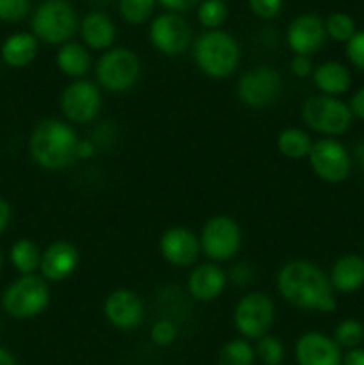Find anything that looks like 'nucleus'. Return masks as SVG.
I'll use <instances>...</instances> for the list:
<instances>
[{"instance_id": "nucleus-1", "label": "nucleus", "mask_w": 364, "mask_h": 365, "mask_svg": "<svg viewBox=\"0 0 364 365\" xmlns=\"http://www.w3.org/2000/svg\"><path fill=\"white\" fill-rule=\"evenodd\" d=\"M277 291L289 305L300 310L334 312V289L320 266L309 260H291L277 273Z\"/></svg>"}, {"instance_id": "nucleus-2", "label": "nucleus", "mask_w": 364, "mask_h": 365, "mask_svg": "<svg viewBox=\"0 0 364 365\" xmlns=\"http://www.w3.org/2000/svg\"><path fill=\"white\" fill-rule=\"evenodd\" d=\"M77 138L74 128L61 120H43L32 130L29 152L39 168L59 171L77 160Z\"/></svg>"}, {"instance_id": "nucleus-3", "label": "nucleus", "mask_w": 364, "mask_h": 365, "mask_svg": "<svg viewBox=\"0 0 364 365\" xmlns=\"http://www.w3.org/2000/svg\"><path fill=\"white\" fill-rule=\"evenodd\" d=\"M193 57L202 73L211 78H227L238 70L241 48L228 32L207 31L195 41Z\"/></svg>"}, {"instance_id": "nucleus-4", "label": "nucleus", "mask_w": 364, "mask_h": 365, "mask_svg": "<svg viewBox=\"0 0 364 365\" xmlns=\"http://www.w3.org/2000/svg\"><path fill=\"white\" fill-rule=\"evenodd\" d=\"M31 27L38 41L61 46L77 31V13L68 0H45L32 14Z\"/></svg>"}, {"instance_id": "nucleus-5", "label": "nucleus", "mask_w": 364, "mask_h": 365, "mask_svg": "<svg viewBox=\"0 0 364 365\" xmlns=\"http://www.w3.org/2000/svg\"><path fill=\"white\" fill-rule=\"evenodd\" d=\"M50 303V289L43 277L21 274L2 294V309L16 319H31L46 310Z\"/></svg>"}, {"instance_id": "nucleus-6", "label": "nucleus", "mask_w": 364, "mask_h": 365, "mask_svg": "<svg viewBox=\"0 0 364 365\" xmlns=\"http://www.w3.org/2000/svg\"><path fill=\"white\" fill-rule=\"evenodd\" d=\"M302 120L313 132L335 138L348 130L353 116L348 103L339 100L338 96L314 95L303 103Z\"/></svg>"}, {"instance_id": "nucleus-7", "label": "nucleus", "mask_w": 364, "mask_h": 365, "mask_svg": "<svg viewBox=\"0 0 364 365\" xmlns=\"http://www.w3.org/2000/svg\"><path fill=\"white\" fill-rule=\"evenodd\" d=\"M96 81L111 93H125L134 88L141 75V61L131 48L116 46L100 56L95 66Z\"/></svg>"}, {"instance_id": "nucleus-8", "label": "nucleus", "mask_w": 364, "mask_h": 365, "mask_svg": "<svg viewBox=\"0 0 364 365\" xmlns=\"http://www.w3.org/2000/svg\"><path fill=\"white\" fill-rule=\"evenodd\" d=\"M200 248L213 262H228L241 248L243 232L231 216H214L206 221L200 232Z\"/></svg>"}, {"instance_id": "nucleus-9", "label": "nucleus", "mask_w": 364, "mask_h": 365, "mask_svg": "<svg viewBox=\"0 0 364 365\" xmlns=\"http://www.w3.org/2000/svg\"><path fill=\"white\" fill-rule=\"evenodd\" d=\"M234 328L243 339H257L268 335L275 321V303L264 292H248L236 303Z\"/></svg>"}, {"instance_id": "nucleus-10", "label": "nucleus", "mask_w": 364, "mask_h": 365, "mask_svg": "<svg viewBox=\"0 0 364 365\" xmlns=\"http://www.w3.org/2000/svg\"><path fill=\"white\" fill-rule=\"evenodd\" d=\"M238 98L252 109H264L277 102L282 91V81L277 70L257 66L245 71L238 81Z\"/></svg>"}, {"instance_id": "nucleus-11", "label": "nucleus", "mask_w": 364, "mask_h": 365, "mask_svg": "<svg viewBox=\"0 0 364 365\" xmlns=\"http://www.w3.org/2000/svg\"><path fill=\"white\" fill-rule=\"evenodd\" d=\"M59 107L63 116L71 123H89L98 116L102 109V93L91 81L79 78L63 89Z\"/></svg>"}, {"instance_id": "nucleus-12", "label": "nucleus", "mask_w": 364, "mask_h": 365, "mask_svg": "<svg viewBox=\"0 0 364 365\" xmlns=\"http://www.w3.org/2000/svg\"><path fill=\"white\" fill-rule=\"evenodd\" d=\"M309 163L314 173L328 184H339L352 170V157L343 143L334 138H323L314 141L309 153Z\"/></svg>"}, {"instance_id": "nucleus-13", "label": "nucleus", "mask_w": 364, "mask_h": 365, "mask_svg": "<svg viewBox=\"0 0 364 365\" xmlns=\"http://www.w3.org/2000/svg\"><path fill=\"white\" fill-rule=\"evenodd\" d=\"M148 38L157 52L175 57L188 50L191 43V27L181 14L164 13L152 20Z\"/></svg>"}, {"instance_id": "nucleus-14", "label": "nucleus", "mask_w": 364, "mask_h": 365, "mask_svg": "<svg viewBox=\"0 0 364 365\" xmlns=\"http://www.w3.org/2000/svg\"><path fill=\"white\" fill-rule=\"evenodd\" d=\"M285 41L295 56H313L327 41L325 21L318 14H300L289 24Z\"/></svg>"}, {"instance_id": "nucleus-15", "label": "nucleus", "mask_w": 364, "mask_h": 365, "mask_svg": "<svg viewBox=\"0 0 364 365\" xmlns=\"http://www.w3.org/2000/svg\"><path fill=\"white\" fill-rule=\"evenodd\" d=\"M103 316L118 330H134L141 324L145 307L141 298L128 289H116L103 302Z\"/></svg>"}, {"instance_id": "nucleus-16", "label": "nucleus", "mask_w": 364, "mask_h": 365, "mask_svg": "<svg viewBox=\"0 0 364 365\" xmlns=\"http://www.w3.org/2000/svg\"><path fill=\"white\" fill-rule=\"evenodd\" d=\"M159 252L168 264L175 267H189L198 260L200 239L186 227H171L159 239Z\"/></svg>"}, {"instance_id": "nucleus-17", "label": "nucleus", "mask_w": 364, "mask_h": 365, "mask_svg": "<svg viewBox=\"0 0 364 365\" xmlns=\"http://www.w3.org/2000/svg\"><path fill=\"white\" fill-rule=\"evenodd\" d=\"M298 365H341L343 353L335 341L321 331H307L295 344Z\"/></svg>"}, {"instance_id": "nucleus-18", "label": "nucleus", "mask_w": 364, "mask_h": 365, "mask_svg": "<svg viewBox=\"0 0 364 365\" xmlns=\"http://www.w3.org/2000/svg\"><path fill=\"white\" fill-rule=\"evenodd\" d=\"M79 250L68 241H54L49 248L41 253L39 271L46 282H64L75 273L79 266Z\"/></svg>"}, {"instance_id": "nucleus-19", "label": "nucleus", "mask_w": 364, "mask_h": 365, "mask_svg": "<svg viewBox=\"0 0 364 365\" xmlns=\"http://www.w3.org/2000/svg\"><path fill=\"white\" fill-rule=\"evenodd\" d=\"M227 274L218 264H200L189 273L188 291L196 302L209 303L220 298L227 287Z\"/></svg>"}, {"instance_id": "nucleus-20", "label": "nucleus", "mask_w": 364, "mask_h": 365, "mask_svg": "<svg viewBox=\"0 0 364 365\" xmlns=\"http://www.w3.org/2000/svg\"><path fill=\"white\" fill-rule=\"evenodd\" d=\"M79 31L82 36V45L93 50H109L116 39V25L102 11H91L82 18Z\"/></svg>"}, {"instance_id": "nucleus-21", "label": "nucleus", "mask_w": 364, "mask_h": 365, "mask_svg": "<svg viewBox=\"0 0 364 365\" xmlns=\"http://www.w3.org/2000/svg\"><path fill=\"white\" fill-rule=\"evenodd\" d=\"M328 280L332 289L343 294L359 291L364 285V259L353 253L339 257L332 266Z\"/></svg>"}, {"instance_id": "nucleus-22", "label": "nucleus", "mask_w": 364, "mask_h": 365, "mask_svg": "<svg viewBox=\"0 0 364 365\" xmlns=\"http://www.w3.org/2000/svg\"><path fill=\"white\" fill-rule=\"evenodd\" d=\"M314 86L321 91V95L339 96L346 93L352 86V75L345 64L338 61H327L314 68L313 71Z\"/></svg>"}, {"instance_id": "nucleus-23", "label": "nucleus", "mask_w": 364, "mask_h": 365, "mask_svg": "<svg viewBox=\"0 0 364 365\" xmlns=\"http://www.w3.org/2000/svg\"><path fill=\"white\" fill-rule=\"evenodd\" d=\"M38 38L32 32H14L2 43L0 56L11 68H25L38 53Z\"/></svg>"}, {"instance_id": "nucleus-24", "label": "nucleus", "mask_w": 364, "mask_h": 365, "mask_svg": "<svg viewBox=\"0 0 364 365\" xmlns=\"http://www.w3.org/2000/svg\"><path fill=\"white\" fill-rule=\"evenodd\" d=\"M56 64L61 73L79 81L91 68V56L88 52V46L77 41L64 43L57 50Z\"/></svg>"}, {"instance_id": "nucleus-25", "label": "nucleus", "mask_w": 364, "mask_h": 365, "mask_svg": "<svg viewBox=\"0 0 364 365\" xmlns=\"http://www.w3.org/2000/svg\"><path fill=\"white\" fill-rule=\"evenodd\" d=\"M314 141L303 128L288 127L277 135V150L282 157L291 160L307 159Z\"/></svg>"}, {"instance_id": "nucleus-26", "label": "nucleus", "mask_w": 364, "mask_h": 365, "mask_svg": "<svg viewBox=\"0 0 364 365\" xmlns=\"http://www.w3.org/2000/svg\"><path fill=\"white\" fill-rule=\"evenodd\" d=\"M41 250L31 239H18L9 250V259L20 274H36L41 264Z\"/></svg>"}, {"instance_id": "nucleus-27", "label": "nucleus", "mask_w": 364, "mask_h": 365, "mask_svg": "<svg viewBox=\"0 0 364 365\" xmlns=\"http://www.w3.org/2000/svg\"><path fill=\"white\" fill-rule=\"evenodd\" d=\"M256 360L253 346L246 339H234L221 348L218 365H253Z\"/></svg>"}, {"instance_id": "nucleus-28", "label": "nucleus", "mask_w": 364, "mask_h": 365, "mask_svg": "<svg viewBox=\"0 0 364 365\" xmlns=\"http://www.w3.org/2000/svg\"><path fill=\"white\" fill-rule=\"evenodd\" d=\"M157 0H118V13L127 24L141 25L152 18Z\"/></svg>"}, {"instance_id": "nucleus-29", "label": "nucleus", "mask_w": 364, "mask_h": 365, "mask_svg": "<svg viewBox=\"0 0 364 365\" xmlns=\"http://www.w3.org/2000/svg\"><path fill=\"white\" fill-rule=\"evenodd\" d=\"M198 21L209 31H216L225 24L228 16V9L223 0H202L196 9Z\"/></svg>"}, {"instance_id": "nucleus-30", "label": "nucleus", "mask_w": 364, "mask_h": 365, "mask_svg": "<svg viewBox=\"0 0 364 365\" xmlns=\"http://www.w3.org/2000/svg\"><path fill=\"white\" fill-rule=\"evenodd\" d=\"M335 344L345 349L359 348L364 341V324L357 319H345L335 327L334 337Z\"/></svg>"}, {"instance_id": "nucleus-31", "label": "nucleus", "mask_w": 364, "mask_h": 365, "mask_svg": "<svg viewBox=\"0 0 364 365\" xmlns=\"http://www.w3.org/2000/svg\"><path fill=\"white\" fill-rule=\"evenodd\" d=\"M327 38H332L338 43H348L355 36V21L346 13H334L325 20Z\"/></svg>"}, {"instance_id": "nucleus-32", "label": "nucleus", "mask_w": 364, "mask_h": 365, "mask_svg": "<svg viewBox=\"0 0 364 365\" xmlns=\"http://www.w3.org/2000/svg\"><path fill=\"white\" fill-rule=\"evenodd\" d=\"M256 356L263 365H282L285 356L284 344L273 335H264L257 341Z\"/></svg>"}, {"instance_id": "nucleus-33", "label": "nucleus", "mask_w": 364, "mask_h": 365, "mask_svg": "<svg viewBox=\"0 0 364 365\" xmlns=\"http://www.w3.org/2000/svg\"><path fill=\"white\" fill-rule=\"evenodd\" d=\"M31 11V0H0V21L18 24Z\"/></svg>"}, {"instance_id": "nucleus-34", "label": "nucleus", "mask_w": 364, "mask_h": 365, "mask_svg": "<svg viewBox=\"0 0 364 365\" xmlns=\"http://www.w3.org/2000/svg\"><path fill=\"white\" fill-rule=\"evenodd\" d=\"M177 324L170 319H159L150 330V339L156 346H161V348H166V346H171L175 341H177Z\"/></svg>"}, {"instance_id": "nucleus-35", "label": "nucleus", "mask_w": 364, "mask_h": 365, "mask_svg": "<svg viewBox=\"0 0 364 365\" xmlns=\"http://www.w3.org/2000/svg\"><path fill=\"white\" fill-rule=\"evenodd\" d=\"M284 0H248V7L261 20H273L282 11Z\"/></svg>"}, {"instance_id": "nucleus-36", "label": "nucleus", "mask_w": 364, "mask_h": 365, "mask_svg": "<svg viewBox=\"0 0 364 365\" xmlns=\"http://www.w3.org/2000/svg\"><path fill=\"white\" fill-rule=\"evenodd\" d=\"M346 57L357 70L364 71V31L355 32V36L346 43Z\"/></svg>"}, {"instance_id": "nucleus-37", "label": "nucleus", "mask_w": 364, "mask_h": 365, "mask_svg": "<svg viewBox=\"0 0 364 365\" xmlns=\"http://www.w3.org/2000/svg\"><path fill=\"white\" fill-rule=\"evenodd\" d=\"M289 70L298 78L310 77L314 71L313 59H310V56H293L291 63H289Z\"/></svg>"}, {"instance_id": "nucleus-38", "label": "nucleus", "mask_w": 364, "mask_h": 365, "mask_svg": "<svg viewBox=\"0 0 364 365\" xmlns=\"http://www.w3.org/2000/svg\"><path fill=\"white\" fill-rule=\"evenodd\" d=\"M227 278H231V282L234 285L245 287V285H248L250 282H252L253 271H252V267H250L246 262H239V264H236L234 267H232L231 274H228Z\"/></svg>"}, {"instance_id": "nucleus-39", "label": "nucleus", "mask_w": 364, "mask_h": 365, "mask_svg": "<svg viewBox=\"0 0 364 365\" xmlns=\"http://www.w3.org/2000/svg\"><path fill=\"white\" fill-rule=\"evenodd\" d=\"M164 9H168V13H186V11H191L193 7L198 6L202 0H157Z\"/></svg>"}, {"instance_id": "nucleus-40", "label": "nucleus", "mask_w": 364, "mask_h": 365, "mask_svg": "<svg viewBox=\"0 0 364 365\" xmlns=\"http://www.w3.org/2000/svg\"><path fill=\"white\" fill-rule=\"evenodd\" d=\"M348 107H350V110H352L353 118L364 120V88H360L359 91L352 96Z\"/></svg>"}, {"instance_id": "nucleus-41", "label": "nucleus", "mask_w": 364, "mask_h": 365, "mask_svg": "<svg viewBox=\"0 0 364 365\" xmlns=\"http://www.w3.org/2000/svg\"><path fill=\"white\" fill-rule=\"evenodd\" d=\"M96 153V145L91 141V139H81L77 145V159H91Z\"/></svg>"}, {"instance_id": "nucleus-42", "label": "nucleus", "mask_w": 364, "mask_h": 365, "mask_svg": "<svg viewBox=\"0 0 364 365\" xmlns=\"http://www.w3.org/2000/svg\"><path fill=\"white\" fill-rule=\"evenodd\" d=\"M341 365H364V349L363 348L348 349L346 355H343Z\"/></svg>"}, {"instance_id": "nucleus-43", "label": "nucleus", "mask_w": 364, "mask_h": 365, "mask_svg": "<svg viewBox=\"0 0 364 365\" xmlns=\"http://www.w3.org/2000/svg\"><path fill=\"white\" fill-rule=\"evenodd\" d=\"M11 221V205L4 198H0V234L9 227Z\"/></svg>"}, {"instance_id": "nucleus-44", "label": "nucleus", "mask_w": 364, "mask_h": 365, "mask_svg": "<svg viewBox=\"0 0 364 365\" xmlns=\"http://www.w3.org/2000/svg\"><path fill=\"white\" fill-rule=\"evenodd\" d=\"M0 365H18L13 353L9 349L2 348V346H0Z\"/></svg>"}, {"instance_id": "nucleus-45", "label": "nucleus", "mask_w": 364, "mask_h": 365, "mask_svg": "<svg viewBox=\"0 0 364 365\" xmlns=\"http://www.w3.org/2000/svg\"><path fill=\"white\" fill-rule=\"evenodd\" d=\"M353 157H355V163L359 164L360 170L364 171V141H360L359 145L355 146V150H353Z\"/></svg>"}, {"instance_id": "nucleus-46", "label": "nucleus", "mask_w": 364, "mask_h": 365, "mask_svg": "<svg viewBox=\"0 0 364 365\" xmlns=\"http://www.w3.org/2000/svg\"><path fill=\"white\" fill-rule=\"evenodd\" d=\"M93 4H96V6H107V4L111 2V0H91Z\"/></svg>"}, {"instance_id": "nucleus-47", "label": "nucleus", "mask_w": 364, "mask_h": 365, "mask_svg": "<svg viewBox=\"0 0 364 365\" xmlns=\"http://www.w3.org/2000/svg\"><path fill=\"white\" fill-rule=\"evenodd\" d=\"M0 269H2V253H0Z\"/></svg>"}, {"instance_id": "nucleus-48", "label": "nucleus", "mask_w": 364, "mask_h": 365, "mask_svg": "<svg viewBox=\"0 0 364 365\" xmlns=\"http://www.w3.org/2000/svg\"><path fill=\"white\" fill-rule=\"evenodd\" d=\"M223 2H225V0H223Z\"/></svg>"}]
</instances>
